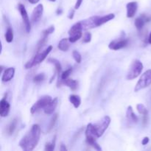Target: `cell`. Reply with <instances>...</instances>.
Masks as SVG:
<instances>
[{
    "label": "cell",
    "instance_id": "1",
    "mask_svg": "<svg viewBox=\"0 0 151 151\" xmlns=\"http://www.w3.org/2000/svg\"><path fill=\"white\" fill-rule=\"evenodd\" d=\"M41 137V128L38 125L35 124L31 127V129L27 133L26 135L21 139L19 146L24 151H31L38 145Z\"/></svg>",
    "mask_w": 151,
    "mask_h": 151
},
{
    "label": "cell",
    "instance_id": "2",
    "mask_svg": "<svg viewBox=\"0 0 151 151\" xmlns=\"http://www.w3.org/2000/svg\"><path fill=\"white\" fill-rule=\"evenodd\" d=\"M111 121V119L110 116H105L97 123H89L87 125L86 129V137L90 136V137H93L96 139L101 137L105 131L109 128Z\"/></svg>",
    "mask_w": 151,
    "mask_h": 151
},
{
    "label": "cell",
    "instance_id": "3",
    "mask_svg": "<svg viewBox=\"0 0 151 151\" xmlns=\"http://www.w3.org/2000/svg\"><path fill=\"white\" fill-rule=\"evenodd\" d=\"M52 50V46H49L46 50H44V51L38 53L35 56H34L30 60L27 62V63L25 64V68L27 69H30L32 66H35L37 64H39L40 63H41L42 61H44V59L47 57L49 54H50V52Z\"/></svg>",
    "mask_w": 151,
    "mask_h": 151
},
{
    "label": "cell",
    "instance_id": "4",
    "mask_svg": "<svg viewBox=\"0 0 151 151\" xmlns=\"http://www.w3.org/2000/svg\"><path fill=\"white\" fill-rule=\"evenodd\" d=\"M143 64L140 60H135L133 61L132 64L130 66V69L127 74V79L128 81H132L141 75L143 70Z\"/></svg>",
    "mask_w": 151,
    "mask_h": 151
},
{
    "label": "cell",
    "instance_id": "5",
    "mask_svg": "<svg viewBox=\"0 0 151 151\" xmlns=\"http://www.w3.org/2000/svg\"><path fill=\"white\" fill-rule=\"evenodd\" d=\"M151 85V69H148L142 75L141 78L136 85L134 91L138 92L140 90L145 88Z\"/></svg>",
    "mask_w": 151,
    "mask_h": 151
},
{
    "label": "cell",
    "instance_id": "6",
    "mask_svg": "<svg viewBox=\"0 0 151 151\" xmlns=\"http://www.w3.org/2000/svg\"><path fill=\"white\" fill-rule=\"evenodd\" d=\"M82 30H83V29L82 24H81V22L75 24L69 29V32H68L69 35V41L71 43H75L77 41H78L83 35Z\"/></svg>",
    "mask_w": 151,
    "mask_h": 151
},
{
    "label": "cell",
    "instance_id": "7",
    "mask_svg": "<svg viewBox=\"0 0 151 151\" xmlns=\"http://www.w3.org/2000/svg\"><path fill=\"white\" fill-rule=\"evenodd\" d=\"M52 97L49 95H45L41 97L36 103L33 104V106L31 107L30 112L31 114H35L37 111L41 110V109H44L50 102L52 101Z\"/></svg>",
    "mask_w": 151,
    "mask_h": 151
},
{
    "label": "cell",
    "instance_id": "8",
    "mask_svg": "<svg viewBox=\"0 0 151 151\" xmlns=\"http://www.w3.org/2000/svg\"><path fill=\"white\" fill-rule=\"evenodd\" d=\"M18 9H19V11L22 18V20H23L24 24L25 26V29H26L27 32H29L31 29V24L30 22H29V16H28L27 12L26 9H25L24 5H23L22 4H19Z\"/></svg>",
    "mask_w": 151,
    "mask_h": 151
},
{
    "label": "cell",
    "instance_id": "9",
    "mask_svg": "<svg viewBox=\"0 0 151 151\" xmlns=\"http://www.w3.org/2000/svg\"><path fill=\"white\" fill-rule=\"evenodd\" d=\"M98 18L99 16H94L88 18V19H85L83 21H81V22L82 24L83 29H88L94 27H97V22Z\"/></svg>",
    "mask_w": 151,
    "mask_h": 151
},
{
    "label": "cell",
    "instance_id": "10",
    "mask_svg": "<svg viewBox=\"0 0 151 151\" xmlns=\"http://www.w3.org/2000/svg\"><path fill=\"white\" fill-rule=\"evenodd\" d=\"M128 44V41L125 38H121L119 41H111V42L109 44V49L112 50H119L120 49L124 48V47H126Z\"/></svg>",
    "mask_w": 151,
    "mask_h": 151
},
{
    "label": "cell",
    "instance_id": "11",
    "mask_svg": "<svg viewBox=\"0 0 151 151\" xmlns=\"http://www.w3.org/2000/svg\"><path fill=\"white\" fill-rule=\"evenodd\" d=\"M10 109V105L5 97L2 98L0 101V115L1 117H6L9 114Z\"/></svg>",
    "mask_w": 151,
    "mask_h": 151
},
{
    "label": "cell",
    "instance_id": "12",
    "mask_svg": "<svg viewBox=\"0 0 151 151\" xmlns=\"http://www.w3.org/2000/svg\"><path fill=\"white\" fill-rule=\"evenodd\" d=\"M44 12V6L42 4H39L34 8L32 13V21L33 22H37L41 19Z\"/></svg>",
    "mask_w": 151,
    "mask_h": 151
},
{
    "label": "cell",
    "instance_id": "13",
    "mask_svg": "<svg viewBox=\"0 0 151 151\" xmlns=\"http://www.w3.org/2000/svg\"><path fill=\"white\" fill-rule=\"evenodd\" d=\"M127 18H133L135 16L138 9V4L137 1H131L126 5Z\"/></svg>",
    "mask_w": 151,
    "mask_h": 151
},
{
    "label": "cell",
    "instance_id": "14",
    "mask_svg": "<svg viewBox=\"0 0 151 151\" xmlns=\"http://www.w3.org/2000/svg\"><path fill=\"white\" fill-rule=\"evenodd\" d=\"M15 75V68L13 67H9L7 69H6L4 70V72H3L2 77H1V81L2 82L6 83L9 82L10 81H11Z\"/></svg>",
    "mask_w": 151,
    "mask_h": 151
},
{
    "label": "cell",
    "instance_id": "15",
    "mask_svg": "<svg viewBox=\"0 0 151 151\" xmlns=\"http://www.w3.org/2000/svg\"><path fill=\"white\" fill-rule=\"evenodd\" d=\"M58 103V97H55L52 101L44 108V113L47 115L52 114L55 109L57 108Z\"/></svg>",
    "mask_w": 151,
    "mask_h": 151
},
{
    "label": "cell",
    "instance_id": "16",
    "mask_svg": "<svg viewBox=\"0 0 151 151\" xmlns=\"http://www.w3.org/2000/svg\"><path fill=\"white\" fill-rule=\"evenodd\" d=\"M151 19L150 17H147V16H145V15H142L139 17L137 18L135 20V22H134V24H135L136 27L137 28V29L140 30L143 28V27L145 26L146 22H150Z\"/></svg>",
    "mask_w": 151,
    "mask_h": 151
},
{
    "label": "cell",
    "instance_id": "17",
    "mask_svg": "<svg viewBox=\"0 0 151 151\" xmlns=\"http://www.w3.org/2000/svg\"><path fill=\"white\" fill-rule=\"evenodd\" d=\"M126 117L128 122H131V123H137L138 122V116L134 113L133 108L131 106H128V109H127Z\"/></svg>",
    "mask_w": 151,
    "mask_h": 151
},
{
    "label": "cell",
    "instance_id": "18",
    "mask_svg": "<svg viewBox=\"0 0 151 151\" xmlns=\"http://www.w3.org/2000/svg\"><path fill=\"white\" fill-rule=\"evenodd\" d=\"M114 17L115 15L114 14V13H110V14L106 15V16H99L97 22V27H100L101 26V25L107 23L108 22L114 19Z\"/></svg>",
    "mask_w": 151,
    "mask_h": 151
},
{
    "label": "cell",
    "instance_id": "19",
    "mask_svg": "<svg viewBox=\"0 0 151 151\" xmlns=\"http://www.w3.org/2000/svg\"><path fill=\"white\" fill-rule=\"evenodd\" d=\"M64 84V85L67 86L69 88H70L72 91H75V90L77 89L78 86V82L75 80L72 79H66L64 80V81H60V84Z\"/></svg>",
    "mask_w": 151,
    "mask_h": 151
},
{
    "label": "cell",
    "instance_id": "20",
    "mask_svg": "<svg viewBox=\"0 0 151 151\" xmlns=\"http://www.w3.org/2000/svg\"><path fill=\"white\" fill-rule=\"evenodd\" d=\"M86 142L88 145L91 146L93 148H94L97 150H101L102 148L99 145L98 143L97 142V139L94 138L93 137H90V136H86Z\"/></svg>",
    "mask_w": 151,
    "mask_h": 151
},
{
    "label": "cell",
    "instance_id": "21",
    "mask_svg": "<svg viewBox=\"0 0 151 151\" xmlns=\"http://www.w3.org/2000/svg\"><path fill=\"white\" fill-rule=\"evenodd\" d=\"M69 102L73 105L75 109H78L80 107L81 104V98L80 96L76 95V94H72L69 97Z\"/></svg>",
    "mask_w": 151,
    "mask_h": 151
},
{
    "label": "cell",
    "instance_id": "22",
    "mask_svg": "<svg viewBox=\"0 0 151 151\" xmlns=\"http://www.w3.org/2000/svg\"><path fill=\"white\" fill-rule=\"evenodd\" d=\"M69 42H70L69 40V38H63V39L60 40L58 43V49L60 50L63 52H66L69 48Z\"/></svg>",
    "mask_w": 151,
    "mask_h": 151
},
{
    "label": "cell",
    "instance_id": "23",
    "mask_svg": "<svg viewBox=\"0 0 151 151\" xmlns=\"http://www.w3.org/2000/svg\"><path fill=\"white\" fill-rule=\"evenodd\" d=\"M48 62L54 65L55 68V72L59 75L62 70V66H61V64H60V61H58V60H56V59L55 58H50L48 60Z\"/></svg>",
    "mask_w": 151,
    "mask_h": 151
},
{
    "label": "cell",
    "instance_id": "24",
    "mask_svg": "<svg viewBox=\"0 0 151 151\" xmlns=\"http://www.w3.org/2000/svg\"><path fill=\"white\" fill-rule=\"evenodd\" d=\"M17 123H18V119H14L13 120L11 121V122L10 123V125H8L7 128V133L8 135H12V134L14 133L15 130H16V126H17Z\"/></svg>",
    "mask_w": 151,
    "mask_h": 151
},
{
    "label": "cell",
    "instance_id": "25",
    "mask_svg": "<svg viewBox=\"0 0 151 151\" xmlns=\"http://www.w3.org/2000/svg\"><path fill=\"white\" fill-rule=\"evenodd\" d=\"M5 40L7 43H11L13 41V30L12 27H7V31L5 32Z\"/></svg>",
    "mask_w": 151,
    "mask_h": 151
},
{
    "label": "cell",
    "instance_id": "26",
    "mask_svg": "<svg viewBox=\"0 0 151 151\" xmlns=\"http://www.w3.org/2000/svg\"><path fill=\"white\" fill-rule=\"evenodd\" d=\"M137 109L140 114H142L144 116H147V114H148V111H147V108H146L144 105L138 104L137 106Z\"/></svg>",
    "mask_w": 151,
    "mask_h": 151
},
{
    "label": "cell",
    "instance_id": "27",
    "mask_svg": "<svg viewBox=\"0 0 151 151\" xmlns=\"http://www.w3.org/2000/svg\"><path fill=\"white\" fill-rule=\"evenodd\" d=\"M55 142H56V137L55 136L54 139L52 141V142L47 143L45 145V150L47 151H52L55 149Z\"/></svg>",
    "mask_w": 151,
    "mask_h": 151
},
{
    "label": "cell",
    "instance_id": "28",
    "mask_svg": "<svg viewBox=\"0 0 151 151\" xmlns=\"http://www.w3.org/2000/svg\"><path fill=\"white\" fill-rule=\"evenodd\" d=\"M72 68H69V69H66V71H64V72H62L61 76H60V81H64V80L67 79V78H69V75H71V73H72Z\"/></svg>",
    "mask_w": 151,
    "mask_h": 151
},
{
    "label": "cell",
    "instance_id": "29",
    "mask_svg": "<svg viewBox=\"0 0 151 151\" xmlns=\"http://www.w3.org/2000/svg\"><path fill=\"white\" fill-rule=\"evenodd\" d=\"M72 56H73V58L75 59V61L78 63H81V60H82V57H81V53L78 51L76 50H74L73 52H72Z\"/></svg>",
    "mask_w": 151,
    "mask_h": 151
},
{
    "label": "cell",
    "instance_id": "30",
    "mask_svg": "<svg viewBox=\"0 0 151 151\" xmlns=\"http://www.w3.org/2000/svg\"><path fill=\"white\" fill-rule=\"evenodd\" d=\"M54 31H55V27L53 26V25H52V26L49 27L47 29H46L45 30L43 31L42 35H43V36L48 37L50 34L53 33V32H54Z\"/></svg>",
    "mask_w": 151,
    "mask_h": 151
},
{
    "label": "cell",
    "instance_id": "31",
    "mask_svg": "<svg viewBox=\"0 0 151 151\" xmlns=\"http://www.w3.org/2000/svg\"><path fill=\"white\" fill-rule=\"evenodd\" d=\"M45 79V75L44 73L38 74V75H35L33 78V82L34 83H40L43 81Z\"/></svg>",
    "mask_w": 151,
    "mask_h": 151
},
{
    "label": "cell",
    "instance_id": "32",
    "mask_svg": "<svg viewBox=\"0 0 151 151\" xmlns=\"http://www.w3.org/2000/svg\"><path fill=\"white\" fill-rule=\"evenodd\" d=\"M57 119H58V114H55L53 115L51 121H50V125H49V128H48V131H50V130L52 129V128L55 126V125Z\"/></svg>",
    "mask_w": 151,
    "mask_h": 151
},
{
    "label": "cell",
    "instance_id": "33",
    "mask_svg": "<svg viewBox=\"0 0 151 151\" xmlns=\"http://www.w3.org/2000/svg\"><path fill=\"white\" fill-rule=\"evenodd\" d=\"M91 40V34L90 32H87L84 34V37H83V42L85 43H88L90 42Z\"/></svg>",
    "mask_w": 151,
    "mask_h": 151
},
{
    "label": "cell",
    "instance_id": "34",
    "mask_svg": "<svg viewBox=\"0 0 151 151\" xmlns=\"http://www.w3.org/2000/svg\"><path fill=\"white\" fill-rule=\"evenodd\" d=\"M83 0H77L76 4H75V10H78V9L80 7H81V4H82V3H83Z\"/></svg>",
    "mask_w": 151,
    "mask_h": 151
},
{
    "label": "cell",
    "instance_id": "35",
    "mask_svg": "<svg viewBox=\"0 0 151 151\" xmlns=\"http://www.w3.org/2000/svg\"><path fill=\"white\" fill-rule=\"evenodd\" d=\"M149 141H150V139H149V137H144V139H143L142 141V145H146L149 142Z\"/></svg>",
    "mask_w": 151,
    "mask_h": 151
},
{
    "label": "cell",
    "instance_id": "36",
    "mask_svg": "<svg viewBox=\"0 0 151 151\" xmlns=\"http://www.w3.org/2000/svg\"><path fill=\"white\" fill-rule=\"evenodd\" d=\"M75 9L74 10V9H72V10H70V12H69V15H68V18H69V19H72L74 18V15H75Z\"/></svg>",
    "mask_w": 151,
    "mask_h": 151
},
{
    "label": "cell",
    "instance_id": "37",
    "mask_svg": "<svg viewBox=\"0 0 151 151\" xmlns=\"http://www.w3.org/2000/svg\"><path fill=\"white\" fill-rule=\"evenodd\" d=\"M60 151H65V150H67V148H66V146H65L64 145H63V144H61V145H60Z\"/></svg>",
    "mask_w": 151,
    "mask_h": 151
},
{
    "label": "cell",
    "instance_id": "38",
    "mask_svg": "<svg viewBox=\"0 0 151 151\" xmlns=\"http://www.w3.org/2000/svg\"><path fill=\"white\" fill-rule=\"evenodd\" d=\"M28 1H29L31 4H36V3H38L40 0H28Z\"/></svg>",
    "mask_w": 151,
    "mask_h": 151
},
{
    "label": "cell",
    "instance_id": "39",
    "mask_svg": "<svg viewBox=\"0 0 151 151\" xmlns=\"http://www.w3.org/2000/svg\"><path fill=\"white\" fill-rule=\"evenodd\" d=\"M62 13H63V10H62L61 9H58L57 11H56V13H57L58 15L62 14Z\"/></svg>",
    "mask_w": 151,
    "mask_h": 151
},
{
    "label": "cell",
    "instance_id": "40",
    "mask_svg": "<svg viewBox=\"0 0 151 151\" xmlns=\"http://www.w3.org/2000/svg\"><path fill=\"white\" fill-rule=\"evenodd\" d=\"M148 43L151 44V32L150 33V35H149V37H148Z\"/></svg>",
    "mask_w": 151,
    "mask_h": 151
},
{
    "label": "cell",
    "instance_id": "41",
    "mask_svg": "<svg viewBox=\"0 0 151 151\" xmlns=\"http://www.w3.org/2000/svg\"><path fill=\"white\" fill-rule=\"evenodd\" d=\"M49 1H52V2H54V1H55L56 0H49Z\"/></svg>",
    "mask_w": 151,
    "mask_h": 151
},
{
    "label": "cell",
    "instance_id": "42",
    "mask_svg": "<svg viewBox=\"0 0 151 151\" xmlns=\"http://www.w3.org/2000/svg\"><path fill=\"white\" fill-rule=\"evenodd\" d=\"M151 92V91H150ZM150 103H151V93H150Z\"/></svg>",
    "mask_w": 151,
    "mask_h": 151
}]
</instances>
